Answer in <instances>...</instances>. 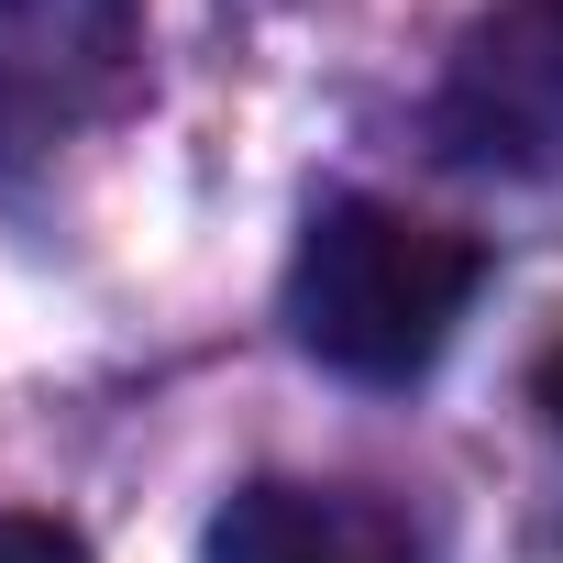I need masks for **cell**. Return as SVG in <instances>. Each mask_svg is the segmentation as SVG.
<instances>
[{
    "label": "cell",
    "instance_id": "cell-1",
    "mask_svg": "<svg viewBox=\"0 0 563 563\" xmlns=\"http://www.w3.org/2000/svg\"><path fill=\"white\" fill-rule=\"evenodd\" d=\"M486 288V243L398 199H321L288 254V332L354 387H409Z\"/></svg>",
    "mask_w": 563,
    "mask_h": 563
},
{
    "label": "cell",
    "instance_id": "cell-2",
    "mask_svg": "<svg viewBox=\"0 0 563 563\" xmlns=\"http://www.w3.org/2000/svg\"><path fill=\"white\" fill-rule=\"evenodd\" d=\"M431 133L464 166L552 177L563 166V0H486L442 67Z\"/></svg>",
    "mask_w": 563,
    "mask_h": 563
},
{
    "label": "cell",
    "instance_id": "cell-3",
    "mask_svg": "<svg viewBox=\"0 0 563 563\" xmlns=\"http://www.w3.org/2000/svg\"><path fill=\"white\" fill-rule=\"evenodd\" d=\"M210 563H420V530L365 486L310 475H254L210 519Z\"/></svg>",
    "mask_w": 563,
    "mask_h": 563
},
{
    "label": "cell",
    "instance_id": "cell-4",
    "mask_svg": "<svg viewBox=\"0 0 563 563\" xmlns=\"http://www.w3.org/2000/svg\"><path fill=\"white\" fill-rule=\"evenodd\" d=\"M133 45V0H0V111L67 122V89L122 67Z\"/></svg>",
    "mask_w": 563,
    "mask_h": 563
},
{
    "label": "cell",
    "instance_id": "cell-5",
    "mask_svg": "<svg viewBox=\"0 0 563 563\" xmlns=\"http://www.w3.org/2000/svg\"><path fill=\"white\" fill-rule=\"evenodd\" d=\"M0 563H89V541L45 508H0Z\"/></svg>",
    "mask_w": 563,
    "mask_h": 563
},
{
    "label": "cell",
    "instance_id": "cell-6",
    "mask_svg": "<svg viewBox=\"0 0 563 563\" xmlns=\"http://www.w3.org/2000/svg\"><path fill=\"white\" fill-rule=\"evenodd\" d=\"M530 398H541V420H552V431H563V343H552V354H541V365H530Z\"/></svg>",
    "mask_w": 563,
    "mask_h": 563
}]
</instances>
